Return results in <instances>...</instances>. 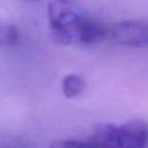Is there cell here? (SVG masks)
<instances>
[{
	"instance_id": "4",
	"label": "cell",
	"mask_w": 148,
	"mask_h": 148,
	"mask_svg": "<svg viewBox=\"0 0 148 148\" xmlns=\"http://www.w3.org/2000/svg\"><path fill=\"white\" fill-rule=\"evenodd\" d=\"M87 87V81L79 74H68L64 77L61 88L65 97L74 98L82 94Z\"/></svg>"
},
{
	"instance_id": "2",
	"label": "cell",
	"mask_w": 148,
	"mask_h": 148,
	"mask_svg": "<svg viewBox=\"0 0 148 148\" xmlns=\"http://www.w3.org/2000/svg\"><path fill=\"white\" fill-rule=\"evenodd\" d=\"M89 140L96 148H148V124L143 120L104 124Z\"/></svg>"
},
{
	"instance_id": "5",
	"label": "cell",
	"mask_w": 148,
	"mask_h": 148,
	"mask_svg": "<svg viewBox=\"0 0 148 148\" xmlns=\"http://www.w3.org/2000/svg\"><path fill=\"white\" fill-rule=\"evenodd\" d=\"M20 40V32L13 24L0 20V46H13Z\"/></svg>"
},
{
	"instance_id": "3",
	"label": "cell",
	"mask_w": 148,
	"mask_h": 148,
	"mask_svg": "<svg viewBox=\"0 0 148 148\" xmlns=\"http://www.w3.org/2000/svg\"><path fill=\"white\" fill-rule=\"evenodd\" d=\"M109 39L131 47H148V23L143 21H121L109 25Z\"/></svg>"
},
{
	"instance_id": "1",
	"label": "cell",
	"mask_w": 148,
	"mask_h": 148,
	"mask_svg": "<svg viewBox=\"0 0 148 148\" xmlns=\"http://www.w3.org/2000/svg\"><path fill=\"white\" fill-rule=\"evenodd\" d=\"M47 20L53 39L62 45H89L109 39V25L89 17L73 0H50Z\"/></svg>"
},
{
	"instance_id": "6",
	"label": "cell",
	"mask_w": 148,
	"mask_h": 148,
	"mask_svg": "<svg viewBox=\"0 0 148 148\" xmlns=\"http://www.w3.org/2000/svg\"><path fill=\"white\" fill-rule=\"evenodd\" d=\"M51 148H96L90 140H60L53 142Z\"/></svg>"
}]
</instances>
